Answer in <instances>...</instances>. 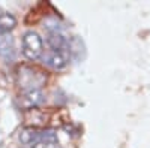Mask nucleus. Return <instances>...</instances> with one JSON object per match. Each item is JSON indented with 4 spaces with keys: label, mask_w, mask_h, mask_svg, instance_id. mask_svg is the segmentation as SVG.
I'll return each mask as SVG.
<instances>
[{
    "label": "nucleus",
    "mask_w": 150,
    "mask_h": 148,
    "mask_svg": "<svg viewBox=\"0 0 150 148\" xmlns=\"http://www.w3.org/2000/svg\"><path fill=\"white\" fill-rule=\"evenodd\" d=\"M20 142L30 148H33L39 142H56L57 144V133L53 129L24 127L20 132Z\"/></svg>",
    "instance_id": "1"
},
{
    "label": "nucleus",
    "mask_w": 150,
    "mask_h": 148,
    "mask_svg": "<svg viewBox=\"0 0 150 148\" xmlns=\"http://www.w3.org/2000/svg\"><path fill=\"white\" fill-rule=\"evenodd\" d=\"M17 82L21 88V93L30 90H41L42 84L45 82V75L30 66H21L17 70Z\"/></svg>",
    "instance_id": "2"
},
{
    "label": "nucleus",
    "mask_w": 150,
    "mask_h": 148,
    "mask_svg": "<svg viewBox=\"0 0 150 148\" xmlns=\"http://www.w3.org/2000/svg\"><path fill=\"white\" fill-rule=\"evenodd\" d=\"M17 27V18L12 14H0V34H8Z\"/></svg>",
    "instance_id": "8"
},
{
    "label": "nucleus",
    "mask_w": 150,
    "mask_h": 148,
    "mask_svg": "<svg viewBox=\"0 0 150 148\" xmlns=\"http://www.w3.org/2000/svg\"><path fill=\"white\" fill-rule=\"evenodd\" d=\"M47 43L50 45V48H51V49H54V51L68 53V49L71 48L69 39H68L60 30H48Z\"/></svg>",
    "instance_id": "6"
},
{
    "label": "nucleus",
    "mask_w": 150,
    "mask_h": 148,
    "mask_svg": "<svg viewBox=\"0 0 150 148\" xmlns=\"http://www.w3.org/2000/svg\"><path fill=\"white\" fill-rule=\"evenodd\" d=\"M33 148H57V144L56 142H39Z\"/></svg>",
    "instance_id": "9"
},
{
    "label": "nucleus",
    "mask_w": 150,
    "mask_h": 148,
    "mask_svg": "<svg viewBox=\"0 0 150 148\" xmlns=\"http://www.w3.org/2000/svg\"><path fill=\"white\" fill-rule=\"evenodd\" d=\"M45 102V94L42 90H30V91H23L18 97V105L20 108L30 111L36 106H39Z\"/></svg>",
    "instance_id": "5"
},
{
    "label": "nucleus",
    "mask_w": 150,
    "mask_h": 148,
    "mask_svg": "<svg viewBox=\"0 0 150 148\" xmlns=\"http://www.w3.org/2000/svg\"><path fill=\"white\" fill-rule=\"evenodd\" d=\"M42 63L50 67L51 70H56V72H62L65 70L69 65V57H68V53H63V51H54V49H50L45 54H42Z\"/></svg>",
    "instance_id": "4"
},
{
    "label": "nucleus",
    "mask_w": 150,
    "mask_h": 148,
    "mask_svg": "<svg viewBox=\"0 0 150 148\" xmlns=\"http://www.w3.org/2000/svg\"><path fill=\"white\" fill-rule=\"evenodd\" d=\"M23 54L27 60H38L44 54V41L36 32L30 30L23 34Z\"/></svg>",
    "instance_id": "3"
},
{
    "label": "nucleus",
    "mask_w": 150,
    "mask_h": 148,
    "mask_svg": "<svg viewBox=\"0 0 150 148\" xmlns=\"http://www.w3.org/2000/svg\"><path fill=\"white\" fill-rule=\"evenodd\" d=\"M0 55L6 60H12L15 55L14 39L8 34H0Z\"/></svg>",
    "instance_id": "7"
}]
</instances>
